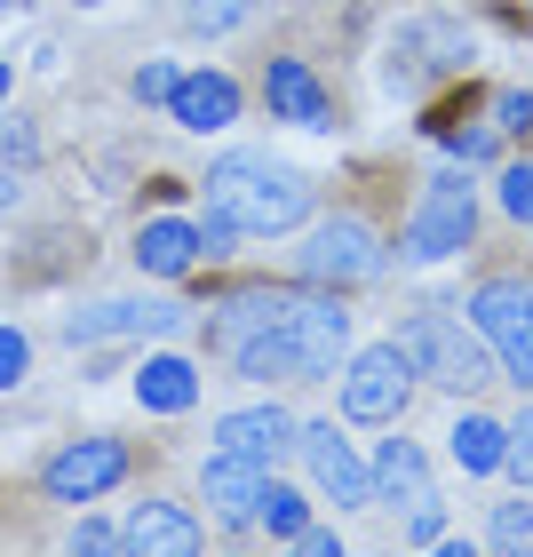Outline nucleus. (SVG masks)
Returning a JSON list of instances; mask_svg holds the SVG:
<instances>
[{"instance_id":"6e6552de","label":"nucleus","mask_w":533,"mask_h":557,"mask_svg":"<svg viewBox=\"0 0 533 557\" xmlns=\"http://www.w3.org/2000/svg\"><path fill=\"white\" fill-rule=\"evenodd\" d=\"M128 470H136V454L120 438H72L40 462V494L48 502H104Z\"/></svg>"},{"instance_id":"ddd939ff","label":"nucleus","mask_w":533,"mask_h":557,"mask_svg":"<svg viewBox=\"0 0 533 557\" xmlns=\"http://www.w3.org/2000/svg\"><path fill=\"white\" fill-rule=\"evenodd\" d=\"M263 104H271V120H295V128H335V104H326L319 72L302 57H271L263 64Z\"/></svg>"},{"instance_id":"5701e85b","label":"nucleus","mask_w":533,"mask_h":557,"mask_svg":"<svg viewBox=\"0 0 533 557\" xmlns=\"http://www.w3.org/2000/svg\"><path fill=\"white\" fill-rule=\"evenodd\" d=\"M494 208L510 215V223H533V160H510V168H501V184H494Z\"/></svg>"},{"instance_id":"4c0bfd02","label":"nucleus","mask_w":533,"mask_h":557,"mask_svg":"<svg viewBox=\"0 0 533 557\" xmlns=\"http://www.w3.org/2000/svg\"><path fill=\"white\" fill-rule=\"evenodd\" d=\"M175 9H199V0H175Z\"/></svg>"},{"instance_id":"a211bd4d","label":"nucleus","mask_w":533,"mask_h":557,"mask_svg":"<svg viewBox=\"0 0 533 557\" xmlns=\"http://www.w3.org/2000/svg\"><path fill=\"white\" fill-rule=\"evenodd\" d=\"M120 542H128V549H168V557H191L208 534H199V518H191V510H175V502H136V518L120 525Z\"/></svg>"},{"instance_id":"f3484780","label":"nucleus","mask_w":533,"mask_h":557,"mask_svg":"<svg viewBox=\"0 0 533 557\" xmlns=\"http://www.w3.org/2000/svg\"><path fill=\"white\" fill-rule=\"evenodd\" d=\"M136 398H144V414H191L199 407V367L175 359V350H151L136 367Z\"/></svg>"},{"instance_id":"bb28decb","label":"nucleus","mask_w":533,"mask_h":557,"mask_svg":"<svg viewBox=\"0 0 533 557\" xmlns=\"http://www.w3.org/2000/svg\"><path fill=\"white\" fill-rule=\"evenodd\" d=\"M24 367H33V343H24L16 326H0V391H16Z\"/></svg>"},{"instance_id":"dca6fc26","label":"nucleus","mask_w":533,"mask_h":557,"mask_svg":"<svg viewBox=\"0 0 533 557\" xmlns=\"http://www.w3.org/2000/svg\"><path fill=\"white\" fill-rule=\"evenodd\" d=\"M208 256H199V223H184V215H151L144 232H136V271L144 278H184V271H199Z\"/></svg>"},{"instance_id":"f704fd0d","label":"nucleus","mask_w":533,"mask_h":557,"mask_svg":"<svg viewBox=\"0 0 533 557\" xmlns=\"http://www.w3.org/2000/svg\"><path fill=\"white\" fill-rule=\"evenodd\" d=\"M9 88H16V64H9V57H0V104H9Z\"/></svg>"},{"instance_id":"2f4dec72","label":"nucleus","mask_w":533,"mask_h":557,"mask_svg":"<svg viewBox=\"0 0 533 557\" xmlns=\"http://www.w3.org/2000/svg\"><path fill=\"white\" fill-rule=\"evenodd\" d=\"M40 151V136L24 128V120H9V128H0V160H33Z\"/></svg>"},{"instance_id":"423d86ee","label":"nucleus","mask_w":533,"mask_h":557,"mask_svg":"<svg viewBox=\"0 0 533 557\" xmlns=\"http://www.w3.org/2000/svg\"><path fill=\"white\" fill-rule=\"evenodd\" d=\"M406 398H414V367H406L398 343H367L359 359L343 367V414L367 430H398Z\"/></svg>"},{"instance_id":"f257e3e1","label":"nucleus","mask_w":533,"mask_h":557,"mask_svg":"<svg viewBox=\"0 0 533 557\" xmlns=\"http://www.w3.org/2000/svg\"><path fill=\"white\" fill-rule=\"evenodd\" d=\"M350 350V311L343 295H287V311L247 326L232 343L239 383H326Z\"/></svg>"},{"instance_id":"c85d7f7f","label":"nucleus","mask_w":533,"mask_h":557,"mask_svg":"<svg viewBox=\"0 0 533 557\" xmlns=\"http://www.w3.org/2000/svg\"><path fill=\"white\" fill-rule=\"evenodd\" d=\"M501 470H518L525 478V486H533V407L510 422V462H501Z\"/></svg>"},{"instance_id":"c9c22d12","label":"nucleus","mask_w":533,"mask_h":557,"mask_svg":"<svg viewBox=\"0 0 533 557\" xmlns=\"http://www.w3.org/2000/svg\"><path fill=\"white\" fill-rule=\"evenodd\" d=\"M9 9H24V0H0V16H9Z\"/></svg>"},{"instance_id":"20e7f679","label":"nucleus","mask_w":533,"mask_h":557,"mask_svg":"<svg viewBox=\"0 0 533 557\" xmlns=\"http://www.w3.org/2000/svg\"><path fill=\"white\" fill-rule=\"evenodd\" d=\"M478 239V191H470V175H430L422 199H414V215H406V239H398V263H446V256H462V247Z\"/></svg>"},{"instance_id":"c756f323","label":"nucleus","mask_w":533,"mask_h":557,"mask_svg":"<svg viewBox=\"0 0 533 557\" xmlns=\"http://www.w3.org/2000/svg\"><path fill=\"white\" fill-rule=\"evenodd\" d=\"M446 151H454L462 168H478V160H494V136H486V128H446Z\"/></svg>"},{"instance_id":"39448f33","label":"nucleus","mask_w":533,"mask_h":557,"mask_svg":"<svg viewBox=\"0 0 533 557\" xmlns=\"http://www.w3.org/2000/svg\"><path fill=\"white\" fill-rule=\"evenodd\" d=\"M470 326H478V343L494 350L501 383L533 391V287L525 278H486V287L470 295Z\"/></svg>"},{"instance_id":"7ed1b4c3","label":"nucleus","mask_w":533,"mask_h":557,"mask_svg":"<svg viewBox=\"0 0 533 557\" xmlns=\"http://www.w3.org/2000/svg\"><path fill=\"white\" fill-rule=\"evenodd\" d=\"M391 343L406 350L414 383H438V391H486L494 383V350L478 343V326H462L454 311H406Z\"/></svg>"},{"instance_id":"2eb2a0df","label":"nucleus","mask_w":533,"mask_h":557,"mask_svg":"<svg viewBox=\"0 0 533 557\" xmlns=\"http://www.w3.org/2000/svg\"><path fill=\"white\" fill-rule=\"evenodd\" d=\"M374 502H391L406 518L438 510V486H430V462L414 438H383V454H374Z\"/></svg>"},{"instance_id":"4be33fe9","label":"nucleus","mask_w":533,"mask_h":557,"mask_svg":"<svg viewBox=\"0 0 533 557\" xmlns=\"http://www.w3.org/2000/svg\"><path fill=\"white\" fill-rule=\"evenodd\" d=\"M486 542H494V549H510V557H525V549H533V502H494Z\"/></svg>"},{"instance_id":"7c9ffc66","label":"nucleus","mask_w":533,"mask_h":557,"mask_svg":"<svg viewBox=\"0 0 533 557\" xmlns=\"http://www.w3.org/2000/svg\"><path fill=\"white\" fill-rule=\"evenodd\" d=\"M72 549H128V542H120V525H104V518H80V525H72Z\"/></svg>"},{"instance_id":"412c9836","label":"nucleus","mask_w":533,"mask_h":557,"mask_svg":"<svg viewBox=\"0 0 533 557\" xmlns=\"http://www.w3.org/2000/svg\"><path fill=\"white\" fill-rule=\"evenodd\" d=\"M256 525H271V542H295V534H302V494L278 486V478H263V510H256Z\"/></svg>"},{"instance_id":"aec40b11","label":"nucleus","mask_w":533,"mask_h":557,"mask_svg":"<svg viewBox=\"0 0 533 557\" xmlns=\"http://www.w3.org/2000/svg\"><path fill=\"white\" fill-rule=\"evenodd\" d=\"M278 311H287V287H239V295L215 311V343L232 350L247 326H263V319H278Z\"/></svg>"},{"instance_id":"9d476101","label":"nucleus","mask_w":533,"mask_h":557,"mask_svg":"<svg viewBox=\"0 0 533 557\" xmlns=\"http://www.w3.org/2000/svg\"><path fill=\"white\" fill-rule=\"evenodd\" d=\"M184 302H80L64 311V343H128V335H175Z\"/></svg>"},{"instance_id":"393cba45","label":"nucleus","mask_w":533,"mask_h":557,"mask_svg":"<svg viewBox=\"0 0 533 557\" xmlns=\"http://www.w3.org/2000/svg\"><path fill=\"white\" fill-rule=\"evenodd\" d=\"M175 81H184V72L151 57V64H136V81H128V96H136V104H168V96H175Z\"/></svg>"},{"instance_id":"f8f14e48","label":"nucleus","mask_w":533,"mask_h":557,"mask_svg":"<svg viewBox=\"0 0 533 557\" xmlns=\"http://www.w3.org/2000/svg\"><path fill=\"white\" fill-rule=\"evenodd\" d=\"M168 120L184 136H223L239 120V81H232V72H184L175 96H168Z\"/></svg>"},{"instance_id":"f03ea898","label":"nucleus","mask_w":533,"mask_h":557,"mask_svg":"<svg viewBox=\"0 0 533 557\" xmlns=\"http://www.w3.org/2000/svg\"><path fill=\"white\" fill-rule=\"evenodd\" d=\"M199 191H208L215 215H232L247 239H278L295 232V223H311V175L271 160V151H223V160L199 175Z\"/></svg>"},{"instance_id":"72a5a7b5","label":"nucleus","mask_w":533,"mask_h":557,"mask_svg":"<svg viewBox=\"0 0 533 557\" xmlns=\"http://www.w3.org/2000/svg\"><path fill=\"white\" fill-rule=\"evenodd\" d=\"M16 191H24V184H16V175H9V160H0V215H9V208H16Z\"/></svg>"},{"instance_id":"9b49d317","label":"nucleus","mask_w":533,"mask_h":557,"mask_svg":"<svg viewBox=\"0 0 533 557\" xmlns=\"http://www.w3.org/2000/svg\"><path fill=\"white\" fill-rule=\"evenodd\" d=\"M295 430L302 422L287 407H232V414L215 422V446L239 454V462H256V470H271L278 454H295Z\"/></svg>"},{"instance_id":"1a4fd4ad","label":"nucleus","mask_w":533,"mask_h":557,"mask_svg":"<svg viewBox=\"0 0 533 557\" xmlns=\"http://www.w3.org/2000/svg\"><path fill=\"white\" fill-rule=\"evenodd\" d=\"M295 454L311 462L319 494L335 502V510H367V502H374V462L350 454V438H343L335 422H302V430H295Z\"/></svg>"},{"instance_id":"b1692460","label":"nucleus","mask_w":533,"mask_h":557,"mask_svg":"<svg viewBox=\"0 0 533 557\" xmlns=\"http://www.w3.org/2000/svg\"><path fill=\"white\" fill-rule=\"evenodd\" d=\"M239 239H247V232H239L232 215H215V208L199 215V256H208V263H223V256H239Z\"/></svg>"},{"instance_id":"473e14b6","label":"nucleus","mask_w":533,"mask_h":557,"mask_svg":"<svg viewBox=\"0 0 533 557\" xmlns=\"http://www.w3.org/2000/svg\"><path fill=\"white\" fill-rule=\"evenodd\" d=\"M295 542H302V549H319V557H335V549H343L335 534H326V525H302V534H295Z\"/></svg>"},{"instance_id":"6ab92c4d","label":"nucleus","mask_w":533,"mask_h":557,"mask_svg":"<svg viewBox=\"0 0 533 557\" xmlns=\"http://www.w3.org/2000/svg\"><path fill=\"white\" fill-rule=\"evenodd\" d=\"M446 454H454V470L494 478L501 462H510V422H494V414H454V430H446Z\"/></svg>"},{"instance_id":"e433bc0d","label":"nucleus","mask_w":533,"mask_h":557,"mask_svg":"<svg viewBox=\"0 0 533 557\" xmlns=\"http://www.w3.org/2000/svg\"><path fill=\"white\" fill-rule=\"evenodd\" d=\"M80 9H104V0H80Z\"/></svg>"},{"instance_id":"a878e982","label":"nucleus","mask_w":533,"mask_h":557,"mask_svg":"<svg viewBox=\"0 0 533 557\" xmlns=\"http://www.w3.org/2000/svg\"><path fill=\"white\" fill-rule=\"evenodd\" d=\"M494 128L533 136V88H501V96H494Z\"/></svg>"},{"instance_id":"0eeeda50","label":"nucleus","mask_w":533,"mask_h":557,"mask_svg":"<svg viewBox=\"0 0 533 557\" xmlns=\"http://www.w3.org/2000/svg\"><path fill=\"white\" fill-rule=\"evenodd\" d=\"M302 278H326V287H359V278H383V239H374L367 215H326L311 239H302Z\"/></svg>"},{"instance_id":"cd10ccee","label":"nucleus","mask_w":533,"mask_h":557,"mask_svg":"<svg viewBox=\"0 0 533 557\" xmlns=\"http://www.w3.org/2000/svg\"><path fill=\"white\" fill-rule=\"evenodd\" d=\"M247 9H256V0H199L191 24H199V33H232V24H239Z\"/></svg>"},{"instance_id":"4468645a","label":"nucleus","mask_w":533,"mask_h":557,"mask_svg":"<svg viewBox=\"0 0 533 557\" xmlns=\"http://www.w3.org/2000/svg\"><path fill=\"white\" fill-rule=\"evenodd\" d=\"M263 478L271 470H256V462H239V454H208L199 462V494H208V510L223 518V525H256V510H263Z\"/></svg>"}]
</instances>
